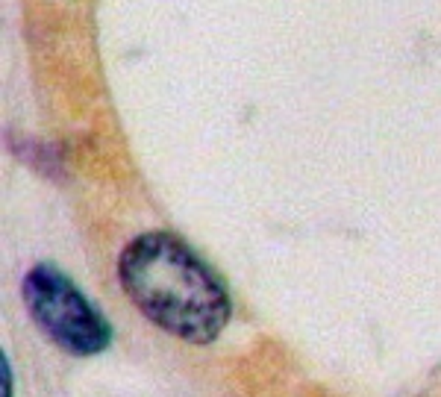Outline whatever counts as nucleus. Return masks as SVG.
Returning a JSON list of instances; mask_svg holds the SVG:
<instances>
[{"label": "nucleus", "mask_w": 441, "mask_h": 397, "mask_svg": "<svg viewBox=\"0 0 441 397\" xmlns=\"http://www.w3.org/2000/svg\"><path fill=\"white\" fill-rule=\"evenodd\" d=\"M118 277L130 300L183 342L206 344L230 321V294L218 274L171 233L133 238L118 259Z\"/></svg>", "instance_id": "obj_1"}, {"label": "nucleus", "mask_w": 441, "mask_h": 397, "mask_svg": "<svg viewBox=\"0 0 441 397\" xmlns=\"http://www.w3.org/2000/svg\"><path fill=\"white\" fill-rule=\"evenodd\" d=\"M24 300L33 321L68 353L94 356L109 347V324L103 321V315L92 309V303L56 268L36 265L27 274Z\"/></svg>", "instance_id": "obj_2"}, {"label": "nucleus", "mask_w": 441, "mask_h": 397, "mask_svg": "<svg viewBox=\"0 0 441 397\" xmlns=\"http://www.w3.org/2000/svg\"><path fill=\"white\" fill-rule=\"evenodd\" d=\"M3 397H9V368H6V362H3Z\"/></svg>", "instance_id": "obj_3"}]
</instances>
